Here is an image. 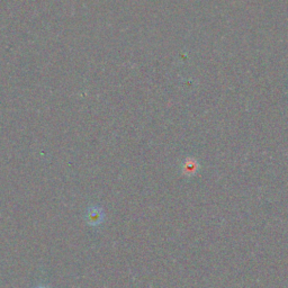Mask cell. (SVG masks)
<instances>
[{
	"instance_id": "6da1fadb",
	"label": "cell",
	"mask_w": 288,
	"mask_h": 288,
	"mask_svg": "<svg viewBox=\"0 0 288 288\" xmlns=\"http://www.w3.org/2000/svg\"><path fill=\"white\" fill-rule=\"evenodd\" d=\"M181 168V174H183L185 177H194L196 176L201 169V163L198 162L196 158L193 157H187L185 158L183 162L180 164Z\"/></svg>"
},
{
	"instance_id": "7a4b0ae2",
	"label": "cell",
	"mask_w": 288,
	"mask_h": 288,
	"mask_svg": "<svg viewBox=\"0 0 288 288\" xmlns=\"http://www.w3.org/2000/svg\"><path fill=\"white\" fill-rule=\"evenodd\" d=\"M104 213L101 208L93 207L89 210V222L93 225H97L103 222Z\"/></svg>"
}]
</instances>
